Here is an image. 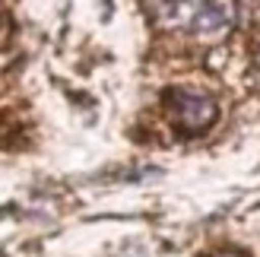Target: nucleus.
<instances>
[{
	"mask_svg": "<svg viewBox=\"0 0 260 257\" xmlns=\"http://www.w3.org/2000/svg\"><path fill=\"white\" fill-rule=\"evenodd\" d=\"M172 102H175V121L181 131L187 134H197L203 127H210L216 121V102L203 92H187V89H178L172 92Z\"/></svg>",
	"mask_w": 260,
	"mask_h": 257,
	"instance_id": "f03ea898",
	"label": "nucleus"
},
{
	"mask_svg": "<svg viewBox=\"0 0 260 257\" xmlns=\"http://www.w3.org/2000/svg\"><path fill=\"white\" fill-rule=\"evenodd\" d=\"M155 16L168 29L213 35L229 25V7L219 4V0H159Z\"/></svg>",
	"mask_w": 260,
	"mask_h": 257,
	"instance_id": "f257e3e1",
	"label": "nucleus"
},
{
	"mask_svg": "<svg viewBox=\"0 0 260 257\" xmlns=\"http://www.w3.org/2000/svg\"><path fill=\"white\" fill-rule=\"evenodd\" d=\"M216 257H238V254H216Z\"/></svg>",
	"mask_w": 260,
	"mask_h": 257,
	"instance_id": "7ed1b4c3",
	"label": "nucleus"
}]
</instances>
